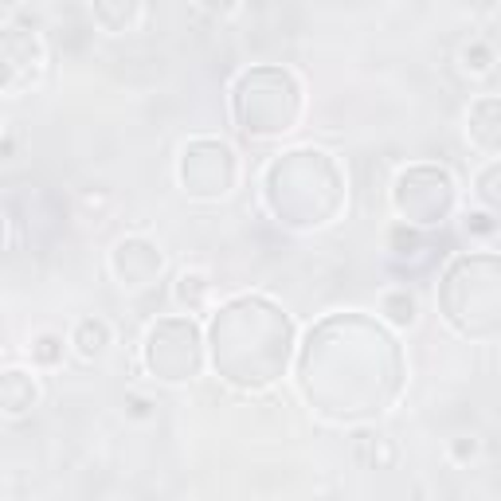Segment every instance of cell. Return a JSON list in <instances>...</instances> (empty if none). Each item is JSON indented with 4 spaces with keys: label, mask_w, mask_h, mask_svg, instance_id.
<instances>
[{
    "label": "cell",
    "mask_w": 501,
    "mask_h": 501,
    "mask_svg": "<svg viewBox=\"0 0 501 501\" xmlns=\"http://www.w3.org/2000/svg\"><path fill=\"white\" fill-rule=\"evenodd\" d=\"M71 345L82 360H99V357H106V349H110V325H106L102 317H87V322L74 325Z\"/></svg>",
    "instance_id": "cell-2"
},
{
    "label": "cell",
    "mask_w": 501,
    "mask_h": 501,
    "mask_svg": "<svg viewBox=\"0 0 501 501\" xmlns=\"http://www.w3.org/2000/svg\"><path fill=\"white\" fill-rule=\"evenodd\" d=\"M478 451H482V443H478L474 435H458V439L451 443V454L458 458V462H474Z\"/></svg>",
    "instance_id": "cell-7"
},
{
    "label": "cell",
    "mask_w": 501,
    "mask_h": 501,
    "mask_svg": "<svg viewBox=\"0 0 501 501\" xmlns=\"http://www.w3.org/2000/svg\"><path fill=\"white\" fill-rule=\"evenodd\" d=\"M39 400V388L28 372L20 368H8L0 372V411L8 415H20V411H31V403Z\"/></svg>",
    "instance_id": "cell-1"
},
{
    "label": "cell",
    "mask_w": 501,
    "mask_h": 501,
    "mask_svg": "<svg viewBox=\"0 0 501 501\" xmlns=\"http://www.w3.org/2000/svg\"><path fill=\"white\" fill-rule=\"evenodd\" d=\"M59 341H63V337H56V333H39V337H36V357L51 365V360L59 357V349H51V345H59Z\"/></svg>",
    "instance_id": "cell-8"
},
{
    "label": "cell",
    "mask_w": 501,
    "mask_h": 501,
    "mask_svg": "<svg viewBox=\"0 0 501 501\" xmlns=\"http://www.w3.org/2000/svg\"><path fill=\"white\" fill-rule=\"evenodd\" d=\"M384 314H392V322L396 325H415L419 322V302H415V294L408 290V286H400V290H392L388 298H384Z\"/></svg>",
    "instance_id": "cell-3"
},
{
    "label": "cell",
    "mask_w": 501,
    "mask_h": 501,
    "mask_svg": "<svg viewBox=\"0 0 501 501\" xmlns=\"http://www.w3.org/2000/svg\"><path fill=\"white\" fill-rule=\"evenodd\" d=\"M466 231H471V236H482V239H494L497 236V212H471V216H466Z\"/></svg>",
    "instance_id": "cell-6"
},
{
    "label": "cell",
    "mask_w": 501,
    "mask_h": 501,
    "mask_svg": "<svg viewBox=\"0 0 501 501\" xmlns=\"http://www.w3.org/2000/svg\"><path fill=\"white\" fill-rule=\"evenodd\" d=\"M497 173H501V165L497 161H486V168L478 173V180H474V200L482 204V212H497V204H501V196H497Z\"/></svg>",
    "instance_id": "cell-4"
},
{
    "label": "cell",
    "mask_w": 501,
    "mask_h": 501,
    "mask_svg": "<svg viewBox=\"0 0 501 501\" xmlns=\"http://www.w3.org/2000/svg\"><path fill=\"white\" fill-rule=\"evenodd\" d=\"M462 67L471 74H489L494 71V48L482 44V39H474L471 48H462Z\"/></svg>",
    "instance_id": "cell-5"
}]
</instances>
